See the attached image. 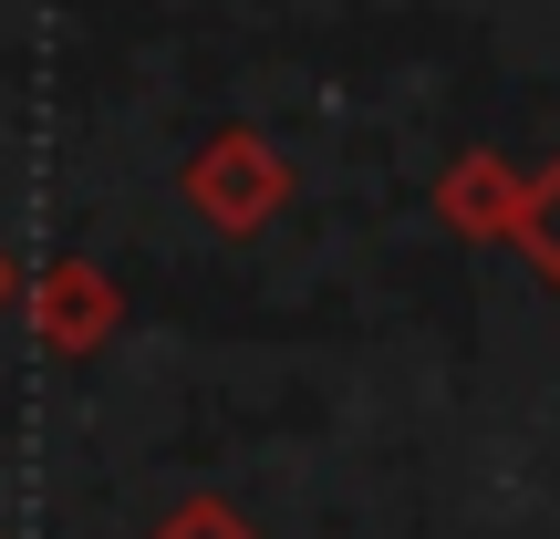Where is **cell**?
<instances>
[{"mask_svg": "<svg viewBox=\"0 0 560 539\" xmlns=\"http://www.w3.org/2000/svg\"><path fill=\"white\" fill-rule=\"evenodd\" d=\"M540 239H550V260H560V166H550V198H540Z\"/></svg>", "mask_w": 560, "mask_h": 539, "instance_id": "6da1fadb", "label": "cell"}]
</instances>
